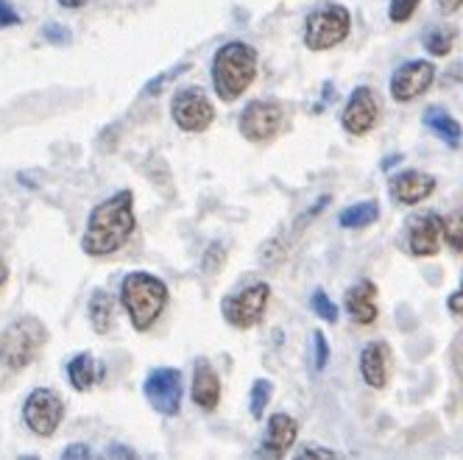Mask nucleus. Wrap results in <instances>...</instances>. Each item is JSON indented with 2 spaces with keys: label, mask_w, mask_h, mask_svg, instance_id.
Instances as JSON below:
<instances>
[{
  "label": "nucleus",
  "mask_w": 463,
  "mask_h": 460,
  "mask_svg": "<svg viewBox=\"0 0 463 460\" xmlns=\"http://www.w3.org/2000/svg\"><path fill=\"white\" fill-rule=\"evenodd\" d=\"M61 457L64 460H90L92 449H90V444H71L68 449L61 452Z\"/></svg>",
  "instance_id": "473e14b6"
},
{
  "label": "nucleus",
  "mask_w": 463,
  "mask_h": 460,
  "mask_svg": "<svg viewBox=\"0 0 463 460\" xmlns=\"http://www.w3.org/2000/svg\"><path fill=\"white\" fill-rule=\"evenodd\" d=\"M98 377H101V369H98L95 357L87 354V352L76 354V357L71 360V363H68V380H71V385H73L79 393H87L90 388H95Z\"/></svg>",
  "instance_id": "aec40b11"
},
{
  "label": "nucleus",
  "mask_w": 463,
  "mask_h": 460,
  "mask_svg": "<svg viewBox=\"0 0 463 460\" xmlns=\"http://www.w3.org/2000/svg\"><path fill=\"white\" fill-rule=\"evenodd\" d=\"M271 397H274V382L266 380V377L254 380V385H251V390H249V413H251L254 421H260L262 416H266Z\"/></svg>",
  "instance_id": "b1692460"
},
{
  "label": "nucleus",
  "mask_w": 463,
  "mask_h": 460,
  "mask_svg": "<svg viewBox=\"0 0 463 460\" xmlns=\"http://www.w3.org/2000/svg\"><path fill=\"white\" fill-rule=\"evenodd\" d=\"M455 40H458V31L455 28H447V25H436V28H427L424 37H421V45L430 56H449L452 48H455Z\"/></svg>",
  "instance_id": "5701e85b"
},
{
  "label": "nucleus",
  "mask_w": 463,
  "mask_h": 460,
  "mask_svg": "<svg viewBox=\"0 0 463 460\" xmlns=\"http://www.w3.org/2000/svg\"><path fill=\"white\" fill-rule=\"evenodd\" d=\"M90 324H92V330L98 335H107L112 326H115V302H112V296L107 290H95L92 293V299H90Z\"/></svg>",
  "instance_id": "412c9836"
},
{
  "label": "nucleus",
  "mask_w": 463,
  "mask_h": 460,
  "mask_svg": "<svg viewBox=\"0 0 463 460\" xmlns=\"http://www.w3.org/2000/svg\"><path fill=\"white\" fill-rule=\"evenodd\" d=\"M419 6H421V0H388V20L402 25L416 14Z\"/></svg>",
  "instance_id": "a878e982"
},
{
  "label": "nucleus",
  "mask_w": 463,
  "mask_h": 460,
  "mask_svg": "<svg viewBox=\"0 0 463 460\" xmlns=\"http://www.w3.org/2000/svg\"><path fill=\"white\" fill-rule=\"evenodd\" d=\"M296 457H341L335 449H326V446H318V444H305L299 452H296Z\"/></svg>",
  "instance_id": "2f4dec72"
},
{
  "label": "nucleus",
  "mask_w": 463,
  "mask_h": 460,
  "mask_svg": "<svg viewBox=\"0 0 463 460\" xmlns=\"http://www.w3.org/2000/svg\"><path fill=\"white\" fill-rule=\"evenodd\" d=\"M329 363V341L321 330L313 333V369L321 374Z\"/></svg>",
  "instance_id": "cd10ccee"
},
{
  "label": "nucleus",
  "mask_w": 463,
  "mask_h": 460,
  "mask_svg": "<svg viewBox=\"0 0 463 460\" xmlns=\"http://www.w3.org/2000/svg\"><path fill=\"white\" fill-rule=\"evenodd\" d=\"M43 37H45V42H51V45H68V42L73 40L71 31L64 28V25H59V23H45Z\"/></svg>",
  "instance_id": "c85d7f7f"
},
{
  "label": "nucleus",
  "mask_w": 463,
  "mask_h": 460,
  "mask_svg": "<svg viewBox=\"0 0 463 460\" xmlns=\"http://www.w3.org/2000/svg\"><path fill=\"white\" fill-rule=\"evenodd\" d=\"M143 393L148 405L162 413V416H176L182 410V397H184V380L179 369L162 366L148 371L146 382H143Z\"/></svg>",
  "instance_id": "f8f14e48"
},
{
  "label": "nucleus",
  "mask_w": 463,
  "mask_h": 460,
  "mask_svg": "<svg viewBox=\"0 0 463 460\" xmlns=\"http://www.w3.org/2000/svg\"><path fill=\"white\" fill-rule=\"evenodd\" d=\"M360 377L369 388L383 390L388 385V366H391V346L385 341H369L360 349Z\"/></svg>",
  "instance_id": "f3484780"
},
{
  "label": "nucleus",
  "mask_w": 463,
  "mask_h": 460,
  "mask_svg": "<svg viewBox=\"0 0 463 460\" xmlns=\"http://www.w3.org/2000/svg\"><path fill=\"white\" fill-rule=\"evenodd\" d=\"M20 23H23L20 12L9 4V0H0V28H14Z\"/></svg>",
  "instance_id": "c756f323"
},
{
  "label": "nucleus",
  "mask_w": 463,
  "mask_h": 460,
  "mask_svg": "<svg viewBox=\"0 0 463 460\" xmlns=\"http://www.w3.org/2000/svg\"><path fill=\"white\" fill-rule=\"evenodd\" d=\"M56 4L61 6V9H81L87 0H56Z\"/></svg>",
  "instance_id": "c9c22d12"
},
{
  "label": "nucleus",
  "mask_w": 463,
  "mask_h": 460,
  "mask_svg": "<svg viewBox=\"0 0 463 460\" xmlns=\"http://www.w3.org/2000/svg\"><path fill=\"white\" fill-rule=\"evenodd\" d=\"M285 123V107L277 98H254L241 112L238 128L249 143H269L274 140Z\"/></svg>",
  "instance_id": "0eeeda50"
},
{
  "label": "nucleus",
  "mask_w": 463,
  "mask_h": 460,
  "mask_svg": "<svg viewBox=\"0 0 463 460\" xmlns=\"http://www.w3.org/2000/svg\"><path fill=\"white\" fill-rule=\"evenodd\" d=\"M190 397L202 410H215L221 402V377L213 369L207 357H198L193 366V385H190Z\"/></svg>",
  "instance_id": "a211bd4d"
},
{
  "label": "nucleus",
  "mask_w": 463,
  "mask_h": 460,
  "mask_svg": "<svg viewBox=\"0 0 463 460\" xmlns=\"http://www.w3.org/2000/svg\"><path fill=\"white\" fill-rule=\"evenodd\" d=\"M107 457H135V449H123V444H112L107 449Z\"/></svg>",
  "instance_id": "f704fd0d"
},
{
  "label": "nucleus",
  "mask_w": 463,
  "mask_h": 460,
  "mask_svg": "<svg viewBox=\"0 0 463 460\" xmlns=\"http://www.w3.org/2000/svg\"><path fill=\"white\" fill-rule=\"evenodd\" d=\"M352 34V12L341 4H321L307 12L302 40L313 53L333 51Z\"/></svg>",
  "instance_id": "39448f33"
},
{
  "label": "nucleus",
  "mask_w": 463,
  "mask_h": 460,
  "mask_svg": "<svg viewBox=\"0 0 463 460\" xmlns=\"http://www.w3.org/2000/svg\"><path fill=\"white\" fill-rule=\"evenodd\" d=\"M135 195H131V190H118L107 202L92 207L81 238V249L90 257L115 254L135 235Z\"/></svg>",
  "instance_id": "f257e3e1"
},
{
  "label": "nucleus",
  "mask_w": 463,
  "mask_h": 460,
  "mask_svg": "<svg viewBox=\"0 0 463 460\" xmlns=\"http://www.w3.org/2000/svg\"><path fill=\"white\" fill-rule=\"evenodd\" d=\"M299 438V421H296L290 413L279 410V413H271L269 416V424H266V433H262V449L260 455L266 457H282L290 452V446Z\"/></svg>",
  "instance_id": "dca6fc26"
},
{
  "label": "nucleus",
  "mask_w": 463,
  "mask_h": 460,
  "mask_svg": "<svg viewBox=\"0 0 463 460\" xmlns=\"http://www.w3.org/2000/svg\"><path fill=\"white\" fill-rule=\"evenodd\" d=\"M45 343H48V326L37 315L14 318L0 333V363L9 371H23L40 357Z\"/></svg>",
  "instance_id": "20e7f679"
},
{
  "label": "nucleus",
  "mask_w": 463,
  "mask_h": 460,
  "mask_svg": "<svg viewBox=\"0 0 463 460\" xmlns=\"http://www.w3.org/2000/svg\"><path fill=\"white\" fill-rule=\"evenodd\" d=\"M436 81V64L430 59H408L388 79V92L396 104H411Z\"/></svg>",
  "instance_id": "9b49d317"
},
{
  "label": "nucleus",
  "mask_w": 463,
  "mask_h": 460,
  "mask_svg": "<svg viewBox=\"0 0 463 460\" xmlns=\"http://www.w3.org/2000/svg\"><path fill=\"white\" fill-rule=\"evenodd\" d=\"M447 310H449L452 315H463V271H460L458 287L447 296Z\"/></svg>",
  "instance_id": "7c9ffc66"
},
{
  "label": "nucleus",
  "mask_w": 463,
  "mask_h": 460,
  "mask_svg": "<svg viewBox=\"0 0 463 460\" xmlns=\"http://www.w3.org/2000/svg\"><path fill=\"white\" fill-rule=\"evenodd\" d=\"M436 187H439V179L433 174H424V171H416V168L393 174L391 182H388L391 199L396 204H402V207H416V204L427 202L430 195L436 192Z\"/></svg>",
  "instance_id": "4468645a"
},
{
  "label": "nucleus",
  "mask_w": 463,
  "mask_h": 460,
  "mask_svg": "<svg viewBox=\"0 0 463 460\" xmlns=\"http://www.w3.org/2000/svg\"><path fill=\"white\" fill-rule=\"evenodd\" d=\"M377 285L372 279H360L354 282L346 293H344V307L349 313V318L357 326H372L380 318V302H377Z\"/></svg>",
  "instance_id": "2eb2a0df"
},
{
  "label": "nucleus",
  "mask_w": 463,
  "mask_h": 460,
  "mask_svg": "<svg viewBox=\"0 0 463 460\" xmlns=\"http://www.w3.org/2000/svg\"><path fill=\"white\" fill-rule=\"evenodd\" d=\"M64 418V402L56 390L51 388H34L23 402V421L28 424V430L40 436V438H51L56 436L59 424Z\"/></svg>",
  "instance_id": "1a4fd4ad"
},
{
  "label": "nucleus",
  "mask_w": 463,
  "mask_h": 460,
  "mask_svg": "<svg viewBox=\"0 0 463 460\" xmlns=\"http://www.w3.org/2000/svg\"><path fill=\"white\" fill-rule=\"evenodd\" d=\"M120 305L128 313V321L135 324V330L146 333L168 307V285L154 274L135 271L120 285Z\"/></svg>",
  "instance_id": "7ed1b4c3"
},
{
  "label": "nucleus",
  "mask_w": 463,
  "mask_h": 460,
  "mask_svg": "<svg viewBox=\"0 0 463 460\" xmlns=\"http://www.w3.org/2000/svg\"><path fill=\"white\" fill-rule=\"evenodd\" d=\"M310 310L321 321H326V324H338V305L329 299L324 290H313V296H310Z\"/></svg>",
  "instance_id": "393cba45"
},
{
  "label": "nucleus",
  "mask_w": 463,
  "mask_h": 460,
  "mask_svg": "<svg viewBox=\"0 0 463 460\" xmlns=\"http://www.w3.org/2000/svg\"><path fill=\"white\" fill-rule=\"evenodd\" d=\"M444 240V218L436 210H424L416 212L405 221V232H402V246L411 257L427 259L436 257Z\"/></svg>",
  "instance_id": "9d476101"
},
{
  "label": "nucleus",
  "mask_w": 463,
  "mask_h": 460,
  "mask_svg": "<svg viewBox=\"0 0 463 460\" xmlns=\"http://www.w3.org/2000/svg\"><path fill=\"white\" fill-rule=\"evenodd\" d=\"M377 218H380V204L374 199H366V202L344 207L338 212V226L341 229H366V226L377 223Z\"/></svg>",
  "instance_id": "4be33fe9"
},
{
  "label": "nucleus",
  "mask_w": 463,
  "mask_h": 460,
  "mask_svg": "<svg viewBox=\"0 0 463 460\" xmlns=\"http://www.w3.org/2000/svg\"><path fill=\"white\" fill-rule=\"evenodd\" d=\"M421 123H424L427 131H433V135H436L447 148H452V151L460 148V143H463V126H460L447 109H441V107H430V109H424Z\"/></svg>",
  "instance_id": "6ab92c4d"
},
{
  "label": "nucleus",
  "mask_w": 463,
  "mask_h": 460,
  "mask_svg": "<svg viewBox=\"0 0 463 460\" xmlns=\"http://www.w3.org/2000/svg\"><path fill=\"white\" fill-rule=\"evenodd\" d=\"M400 162H402V154H391V156L383 162V171H391L393 165H400Z\"/></svg>",
  "instance_id": "e433bc0d"
},
{
  "label": "nucleus",
  "mask_w": 463,
  "mask_h": 460,
  "mask_svg": "<svg viewBox=\"0 0 463 460\" xmlns=\"http://www.w3.org/2000/svg\"><path fill=\"white\" fill-rule=\"evenodd\" d=\"M9 282V266L4 259H0V290H4V285Z\"/></svg>",
  "instance_id": "4c0bfd02"
},
{
  "label": "nucleus",
  "mask_w": 463,
  "mask_h": 460,
  "mask_svg": "<svg viewBox=\"0 0 463 460\" xmlns=\"http://www.w3.org/2000/svg\"><path fill=\"white\" fill-rule=\"evenodd\" d=\"M436 9H439L444 17H449V14H455V12L463 9V0H436Z\"/></svg>",
  "instance_id": "72a5a7b5"
},
{
  "label": "nucleus",
  "mask_w": 463,
  "mask_h": 460,
  "mask_svg": "<svg viewBox=\"0 0 463 460\" xmlns=\"http://www.w3.org/2000/svg\"><path fill=\"white\" fill-rule=\"evenodd\" d=\"M271 302V285L269 282H251L241 287L238 293H229L221 302L223 321L235 330H251L266 315V307Z\"/></svg>",
  "instance_id": "423d86ee"
},
{
  "label": "nucleus",
  "mask_w": 463,
  "mask_h": 460,
  "mask_svg": "<svg viewBox=\"0 0 463 460\" xmlns=\"http://www.w3.org/2000/svg\"><path fill=\"white\" fill-rule=\"evenodd\" d=\"M380 117H383L380 95L372 87L360 84L346 98L344 112H341V128L352 137H366L380 126Z\"/></svg>",
  "instance_id": "6e6552de"
},
{
  "label": "nucleus",
  "mask_w": 463,
  "mask_h": 460,
  "mask_svg": "<svg viewBox=\"0 0 463 460\" xmlns=\"http://www.w3.org/2000/svg\"><path fill=\"white\" fill-rule=\"evenodd\" d=\"M257 70H260V53L254 45L241 42V40L221 45L213 56V70H210L215 95L223 104L238 101V98L254 84Z\"/></svg>",
  "instance_id": "f03ea898"
},
{
  "label": "nucleus",
  "mask_w": 463,
  "mask_h": 460,
  "mask_svg": "<svg viewBox=\"0 0 463 460\" xmlns=\"http://www.w3.org/2000/svg\"><path fill=\"white\" fill-rule=\"evenodd\" d=\"M171 115L174 123L182 131H190V135H198V131H207L215 120V107L207 98V92H202L198 87H184L174 95L171 101Z\"/></svg>",
  "instance_id": "ddd939ff"
},
{
  "label": "nucleus",
  "mask_w": 463,
  "mask_h": 460,
  "mask_svg": "<svg viewBox=\"0 0 463 460\" xmlns=\"http://www.w3.org/2000/svg\"><path fill=\"white\" fill-rule=\"evenodd\" d=\"M444 240H447V246H452L455 251L463 254V212L444 218Z\"/></svg>",
  "instance_id": "bb28decb"
}]
</instances>
